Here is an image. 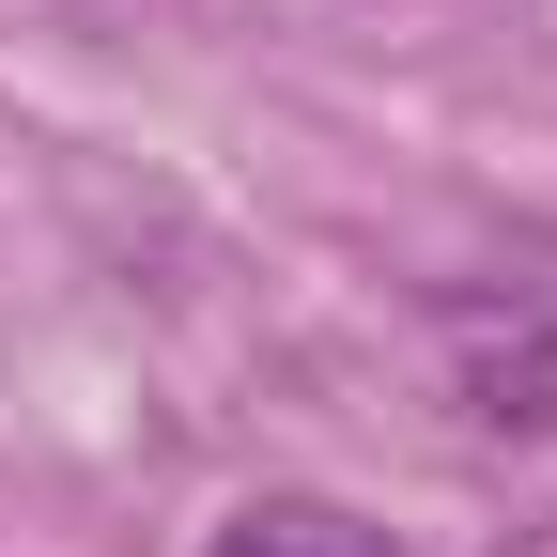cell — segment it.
<instances>
[{
    "label": "cell",
    "mask_w": 557,
    "mask_h": 557,
    "mask_svg": "<svg viewBox=\"0 0 557 557\" xmlns=\"http://www.w3.org/2000/svg\"><path fill=\"white\" fill-rule=\"evenodd\" d=\"M449 403H465V434L542 449L557 434V310H465L449 325Z\"/></svg>",
    "instance_id": "6da1fadb"
},
{
    "label": "cell",
    "mask_w": 557,
    "mask_h": 557,
    "mask_svg": "<svg viewBox=\"0 0 557 557\" xmlns=\"http://www.w3.org/2000/svg\"><path fill=\"white\" fill-rule=\"evenodd\" d=\"M201 557H403V542L372 511H341V496H248V511H218Z\"/></svg>",
    "instance_id": "7a4b0ae2"
},
{
    "label": "cell",
    "mask_w": 557,
    "mask_h": 557,
    "mask_svg": "<svg viewBox=\"0 0 557 557\" xmlns=\"http://www.w3.org/2000/svg\"><path fill=\"white\" fill-rule=\"evenodd\" d=\"M496 557H557V511H527V527H496Z\"/></svg>",
    "instance_id": "3957f363"
}]
</instances>
